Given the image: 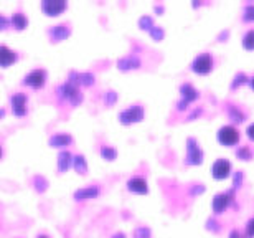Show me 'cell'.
Listing matches in <instances>:
<instances>
[{
    "instance_id": "obj_14",
    "label": "cell",
    "mask_w": 254,
    "mask_h": 238,
    "mask_svg": "<svg viewBox=\"0 0 254 238\" xmlns=\"http://www.w3.org/2000/svg\"><path fill=\"white\" fill-rule=\"evenodd\" d=\"M38 238H48V237H47V235H40Z\"/></svg>"
},
{
    "instance_id": "obj_13",
    "label": "cell",
    "mask_w": 254,
    "mask_h": 238,
    "mask_svg": "<svg viewBox=\"0 0 254 238\" xmlns=\"http://www.w3.org/2000/svg\"><path fill=\"white\" fill-rule=\"evenodd\" d=\"M246 133H248V138H250V139H253V141H254V124H251L250 128H248V131H246Z\"/></svg>"
},
{
    "instance_id": "obj_5",
    "label": "cell",
    "mask_w": 254,
    "mask_h": 238,
    "mask_svg": "<svg viewBox=\"0 0 254 238\" xmlns=\"http://www.w3.org/2000/svg\"><path fill=\"white\" fill-rule=\"evenodd\" d=\"M127 189L132 192H137V194H145L147 192V182L142 179V177H134L127 182Z\"/></svg>"
},
{
    "instance_id": "obj_10",
    "label": "cell",
    "mask_w": 254,
    "mask_h": 238,
    "mask_svg": "<svg viewBox=\"0 0 254 238\" xmlns=\"http://www.w3.org/2000/svg\"><path fill=\"white\" fill-rule=\"evenodd\" d=\"M13 23H15V27H17V28H23L25 25H27V20H25V17L22 13H17L13 17Z\"/></svg>"
},
{
    "instance_id": "obj_2",
    "label": "cell",
    "mask_w": 254,
    "mask_h": 238,
    "mask_svg": "<svg viewBox=\"0 0 254 238\" xmlns=\"http://www.w3.org/2000/svg\"><path fill=\"white\" fill-rule=\"evenodd\" d=\"M211 67H213V60H211V57L208 53L200 55V57H198L195 62H193V72L201 73V75H205V73L210 72Z\"/></svg>"
},
{
    "instance_id": "obj_7",
    "label": "cell",
    "mask_w": 254,
    "mask_h": 238,
    "mask_svg": "<svg viewBox=\"0 0 254 238\" xmlns=\"http://www.w3.org/2000/svg\"><path fill=\"white\" fill-rule=\"evenodd\" d=\"M42 7L45 10V13H48V15H57L60 13L62 10L66 7V3L64 2H43L42 3Z\"/></svg>"
},
{
    "instance_id": "obj_4",
    "label": "cell",
    "mask_w": 254,
    "mask_h": 238,
    "mask_svg": "<svg viewBox=\"0 0 254 238\" xmlns=\"http://www.w3.org/2000/svg\"><path fill=\"white\" fill-rule=\"evenodd\" d=\"M25 83L33 86V88H42L45 84V72L43 70H33V72L25 78Z\"/></svg>"
},
{
    "instance_id": "obj_6",
    "label": "cell",
    "mask_w": 254,
    "mask_h": 238,
    "mask_svg": "<svg viewBox=\"0 0 254 238\" xmlns=\"http://www.w3.org/2000/svg\"><path fill=\"white\" fill-rule=\"evenodd\" d=\"M15 58H17V55H15L12 50H8L5 45L0 47V65H2V67H8L10 63L15 62Z\"/></svg>"
},
{
    "instance_id": "obj_15",
    "label": "cell",
    "mask_w": 254,
    "mask_h": 238,
    "mask_svg": "<svg viewBox=\"0 0 254 238\" xmlns=\"http://www.w3.org/2000/svg\"><path fill=\"white\" fill-rule=\"evenodd\" d=\"M251 86H253V88H254V78L251 79Z\"/></svg>"
},
{
    "instance_id": "obj_3",
    "label": "cell",
    "mask_w": 254,
    "mask_h": 238,
    "mask_svg": "<svg viewBox=\"0 0 254 238\" xmlns=\"http://www.w3.org/2000/svg\"><path fill=\"white\" fill-rule=\"evenodd\" d=\"M231 172V164L225 159H218L213 164V177L215 179H226Z\"/></svg>"
},
{
    "instance_id": "obj_8",
    "label": "cell",
    "mask_w": 254,
    "mask_h": 238,
    "mask_svg": "<svg viewBox=\"0 0 254 238\" xmlns=\"http://www.w3.org/2000/svg\"><path fill=\"white\" fill-rule=\"evenodd\" d=\"M13 103V111L17 114H23L25 113V98L23 96H15V98L12 99Z\"/></svg>"
},
{
    "instance_id": "obj_1",
    "label": "cell",
    "mask_w": 254,
    "mask_h": 238,
    "mask_svg": "<svg viewBox=\"0 0 254 238\" xmlns=\"http://www.w3.org/2000/svg\"><path fill=\"white\" fill-rule=\"evenodd\" d=\"M218 141L225 146H233L240 141V133H238V129L233 128V126H225V128H221L220 133H218Z\"/></svg>"
},
{
    "instance_id": "obj_12",
    "label": "cell",
    "mask_w": 254,
    "mask_h": 238,
    "mask_svg": "<svg viewBox=\"0 0 254 238\" xmlns=\"http://www.w3.org/2000/svg\"><path fill=\"white\" fill-rule=\"evenodd\" d=\"M245 18L246 20H254V5H251V7H246V10H245Z\"/></svg>"
},
{
    "instance_id": "obj_11",
    "label": "cell",
    "mask_w": 254,
    "mask_h": 238,
    "mask_svg": "<svg viewBox=\"0 0 254 238\" xmlns=\"http://www.w3.org/2000/svg\"><path fill=\"white\" fill-rule=\"evenodd\" d=\"M246 235L248 237H254V219H251L250 222H248V225H246Z\"/></svg>"
},
{
    "instance_id": "obj_9",
    "label": "cell",
    "mask_w": 254,
    "mask_h": 238,
    "mask_svg": "<svg viewBox=\"0 0 254 238\" xmlns=\"http://www.w3.org/2000/svg\"><path fill=\"white\" fill-rule=\"evenodd\" d=\"M243 45L248 50H254V30H248L246 35L243 37Z\"/></svg>"
}]
</instances>
